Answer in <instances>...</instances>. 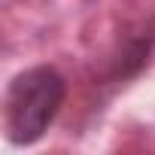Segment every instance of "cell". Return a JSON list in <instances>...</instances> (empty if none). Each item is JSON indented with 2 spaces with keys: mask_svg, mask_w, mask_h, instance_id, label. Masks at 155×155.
<instances>
[{
  "mask_svg": "<svg viewBox=\"0 0 155 155\" xmlns=\"http://www.w3.org/2000/svg\"><path fill=\"white\" fill-rule=\"evenodd\" d=\"M64 101H67V76L55 64H31L18 70L6 85L3 101L6 143L15 149L37 146L61 116Z\"/></svg>",
  "mask_w": 155,
  "mask_h": 155,
  "instance_id": "6da1fadb",
  "label": "cell"
},
{
  "mask_svg": "<svg viewBox=\"0 0 155 155\" xmlns=\"http://www.w3.org/2000/svg\"><path fill=\"white\" fill-rule=\"evenodd\" d=\"M155 55V15L137 21L125 34L116 37L104 67L97 70V82L94 85H125L149 67Z\"/></svg>",
  "mask_w": 155,
  "mask_h": 155,
  "instance_id": "7a4b0ae2",
  "label": "cell"
}]
</instances>
